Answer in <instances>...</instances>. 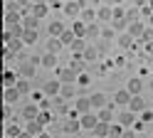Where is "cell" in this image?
Here are the masks:
<instances>
[{
	"instance_id": "51",
	"label": "cell",
	"mask_w": 153,
	"mask_h": 138,
	"mask_svg": "<svg viewBox=\"0 0 153 138\" xmlns=\"http://www.w3.org/2000/svg\"><path fill=\"white\" fill-rule=\"evenodd\" d=\"M151 5H153V3H151Z\"/></svg>"
},
{
	"instance_id": "2",
	"label": "cell",
	"mask_w": 153,
	"mask_h": 138,
	"mask_svg": "<svg viewBox=\"0 0 153 138\" xmlns=\"http://www.w3.org/2000/svg\"><path fill=\"white\" fill-rule=\"evenodd\" d=\"M79 123H82V131H94V126L99 123V114H94V111H87V114H82L79 116Z\"/></svg>"
},
{
	"instance_id": "27",
	"label": "cell",
	"mask_w": 153,
	"mask_h": 138,
	"mask_svg": "<svg viewBox=\"0 0 153 138\" xmlns=\"http://www.w3.org/2000/svg\"><path fill=\"white\" fill-rule=\"evenodd\" d=\"M84 59H87V62H97V59L101 57V49L99 47H87L84 49V54H82Z\"/></svg>"
},
{
	"instance_id": "22",
	"label": "cell",
	"mask_w": 153,
	"mask_h": 138,
	"mask_svg": "<svg viewBox=\"0 0 153 138\" xmlns=\"http://www.w3.org/2000/svg\"><path fill=\"white\" fill-rule=\"evenodd\" d=\"M126 89H128L131 94H141V91H143V79H141V76H133V79H128Z\"/></svg>"
},
{
	"instance_id": "16",
	"label": "cell",
	"mask_w": 153,
	"mask_h": 138,
	"mask_svg": "<svg viewBox=\"0 0 153 138\" xmlns=\"http://www.w3.org/2000/svg\"><path fill=\"white\" fill-rule=\"evenodd\" d=\"M30 13H32V15H37V17L42 20L47 13H50V5H47L45 0H40V3H32V5H30Z\"/></svg>"
},
{
	"instance_id": "46",
	"label": "cell",
	"mask_w": 153,
	"mask_h": 138,
	"mask_svg": "<svg viewBox=\"0 0 153 138\" xmlns=\"http://www.w3.org/2000/svg\"><path fill=\"white\" fill-rule=\"evenodd\" d=\"M148 25H151V27H153V15H151V17H148Z\"/></svg>"
},
{
	"instance_id": "8",
	"label": "cell",
	"mask_w": 153,
	"mask_h": 138,
	"mask_svg": "<svg viewBox=\"0 0 153 138\" xmlns=\"http://www.w3.org/2000/svg\"><path fill=\"white\" fill-rule=\"evenodd\" d=\"M3 136L5 138H22L25 136V128H20L17 123H5L3 126Z\"/></svg>"
},
{
	"instance_id": "18",
	"label": "cell",
	"mask_w": 153,
	"mask_h": 138,
	"mask_svg": "<svg viewBox=\"0 0 153 138\" xmlns=\"http://www.w3.org/2000/svg\"><path fill=\"white\" fill-rule=\"evenodd\" d=\"M59 96L64 99H74L76 96V89H74V82H62V91H59Z\"/></svg>"
},
{
	"instance_id": "45",
	"label": "cell",
	"mask_w": 153,
	"mask_h": 138,
	"mask_svg": "<svg viewBox=\"0 0 153 138\" xmlns=\"http://www.w3.org/2000/svg\"><path fill=\"white\" fill-rule=\"evenodd\" d=\"M146 52L153 57V39H151V42H146Z\"/></svg>"
},
{
	"instance_id": "1",
	"label": "cell",
	"mask_w": 153,
	"mask_h": 138,
	"mask_svg": "<svg viewBox=\"0 0 153 138\" xmlns=\"http://www.w3.org/2000/svg\"><path fill=\"white\" fill-rule=\"evenodd\" d=\"M116 121L121 126H126V128H133V123H136V111H131L128 106H121V111L116 114Z\"/></svg>"
},
{
	"instance_id": "39",
	"label": "cell",
	"mask_w": 153,
	"mask_h": 138,
	"mask_svg": "<svg viewBox=\"0 0 153 138\" xmlns=\"http://www.w3.org/2000/svg\"><path fill=\"white\" fill-rule=\"evenodd\" d=\"M141 118H143L146 123H153V108H143V111H141Z\"/></svg>"
},
{
	"instance_id": "36",
	"label": "cell",
	"mask_w": 153,
	"mask_h": 138,
	"mask_svg": "<svg viewBox=\"0 0 153 138\" xmlns=\"http://www.w3.org/2000/svg\"><path fill=\"white\" fill-rule=\"evenodd\" d=\"M37 121L45 123V126H50V123H52V108H40V116H37Z\"/></svg>"
},
{
	"instance_id": "31",
	"label": "cell",
	"mask_w": 153,
	"mask_h": 138,
	"mask_svg": "<svg viewBox=\"0 0 153 138\" xmlns=\"http://www.w3.org/2000/svg\"><path fill=\"white\" fill-rule=\"evenodd\" d=\"M111 25L116 32H126L128 30V17H116V20H111Z\"/></svg>"
},
{
	"instance_id": "30",
	"label": "cell",
	"mask_w": 153,
	"mask_h": 138,
	"mask_svg": "<svg viewBox=\"0 0 153 138\" xmlns=\"http://www.w3.org/2000/svg\"><path fill=\"white\" fill-rule=\"evenodd\" d=\"M37 37H40V32H37V30H30V27H25V32H22V39H25V45H35V42H37Z\"/></svg>"
},
{
	"instance_id": "14",
	"label": "cell",
	"mask_w": 153,
	"mask_h": 138,
	"mask_svg": "<svg viewBox=\"0 0 153 138\" xmlns=\"http://www.w3.org/2000/svg\"><path fill=\"white\" fill-rule=\"evenodd\" d=\"M131 96H133V94L128 91V89H119V91L114 94V104H116V106H128Z\"/></svg>"
},
{
	"instance_id": "42",
	"label": "cell",
	"mask_w": 153,
	"mask_h": 138,
	"mask_svg": "<svg viewBox=\"0 0 153 138\" xmlns=\"http://www.w3.org/2000/svg\"><path fill=\"white\" fill-rule=\"evenodd\" d=\"M114 35H116V30H109V27L101 30V39H114Z\"/></svg>"
},
{
	"instance_id": "11",
	"label": "cell",
	"mask_w": 153,
	"mask_h": 138,
	"mask_svg": "<svg viewBox=\"0 0 153 138\" xmlns=\"http://www.w3.org/2000/svg\"><path fill=\"white\" fill-rule=\"evenodd\" d=\"M99 121H106V123H111L114 118H116V106H111V104H106L104 108H99Z\"/></svg>"
},
{
	"instance_id": "24",
	"label": "cell",
	"mask_w": 153,
	"mask_h": 138,
	"mask_svg": "<svg viewBox=\"0 0 153 138\" xmlns=\"http://www.w3.org/2000/svg\"><path fill=\"white\" fill-rule=\"evenodd\" d=\"M22 25L30 27V30H37V27H40V17L32 15V13H25V15H22Z\"/></svg>"
},
{
	"instance_id": "40",
	"label": "cell",
	"mask_w": 153,
	"mask_h": 138,
	"mask_svg": "<svg viewBox=\"0 0 153 138\" xmlns=\"http://www.w3.org/2000/svg\"><path fill=\"white\" fill-rule=\"evenodd\" d=\"M76 82H79V84H82V86H87V84H89V82H91V76H89V74H87V72H79V76H76Z\"/></svg>"
},
{
	"instance_id": "9",
	"label": "cell",
	"mask_w": 153,
	"mask_h": 138,
	"mask_svg": "<svg viewBox=\"0 0 153 138\" xmlns=\"http://www.w3.org/2000/svg\"><path fill=\"white\" fill-rule=\"evenodd\" d=\"M20 96H22V91H20L17 86H5L3 101H7V104H17V101H20Z\"/></svg>"
},
{
	"instance_id": "15",
	"label": "cell",
	"mask_w": 153,
	"mask_h": 138,
	"mask_svg": "<svg viewBox=\"0 0 153 138\" xmlns=\"http://www.w3.org/2000/svg\"><path fill=\"white\" fill-rule=\"evenodd\" d=\"M89 99H91V106H94V111H99V108H104V106L109 104V101H106V94H104V91H94Z\"/></svg>"
},
{
	"instance_id": "20",
	"label": "cell",
	"mask_w": 153,
	"mask_h": 138,
	"mask_svg": "<svg viewBox=\"0 0 153 138\" xmlns=\"http://www.w3.org/2000/svg\"><path fill=\"white\" fill-rule=\"evenodd\" d=\"M17 79H20V74H17V72H13V69H5V72H3V86H15Z\"/></svg>"
},
{
	"instance_id": "5",
	"label": "cell",
	"mask_w": 153,
	"mask_h": 138,
	"mask_svg": "<svg viewBox=\"0 0 153 138\" xmlns=\"http://www.w3.org/2000/svg\"><path fill=\"white\" fill-rule=\"evenodd\" d=\"M42 91H45V96H50V99L59 96V91H62V79H50V82L42 86Z\"/></svg>"
},
{
	"instance_id": "21",
	"label": "cell",
	"mask_w": 153,
	"mask_h": 138,
	"mask_svg": "<svg viewBox=\"0 0 153 138\" xmlns=\"http://www.w3.org/2000/svg\"><path fill=\"white\" fill-rule=\"evenodd\" d=\"M40 67H45V69H57V54H54V52H47V54H42V62H40Z\"/></svg>"
},
{
	"instance_id": "3",
	"label": "cell",
	"mask_w": 153,
	"mask_h": 138,
	"mask_svg": "<svg viewBox=\"0 0 153 138\" xmlns=\"http://www.w3.org/2000/svg\"><path fill=\"white\" fill-rule=\"evenodd\" d=\"M84 10V0H67L64 3V15L67 17H79Z\"/></svg>"
},
{
	"instance_id": "33",
	"label": "cell",
	"mask_w": 153,
	"mask_h": 138,
	"mask_svg": "<svg viewBox=\"0 0 153 138\" xmlns=\"http://www.w3.org/2000/svg\"><path fill=\"white\" fill-rule=\"evenodd\" d=\"M59 39H62V42H64V47H69V45L74 42V39H76V32H74V30L69 27V30H64V32L59 35Z\"/></svg>"
},
{
	"instance_id": "35",
	"label": "cell",
	"mask_w": 153,
	"mask_h": 138,
	"mask_svg": "<svg viewBox=\"0 0 153 138\" xmlns=\"http://www.w3.org/2000/svg\"><path fill=\"white\" fill-rule=\"evenodd\" d=\"M15 86H17V89L22 91V96H25V94H32V89H30V79H27V76H20Z\"/></svg>"
},
{
	"instance_id": "28",
	"label": "cell",
	"mask_w": 153,
	"mask_h": 138,
	"mask_svg": "<svg viewBox=\"0 0 153 138\" xmlns=\"http://www.w3.org/2000/svg\"><path fill=\"white\" fill-rule=\"evenodd\" d=\"M69 49H72V54H84V49H87V42H84V37H76L74 42L69 45Z\"/></svg>"
},
{
	"instance_id": "7",
	"label": "cell",
	"mask_w": 153,
	"mask_h": 138,
	"mask_svg": "<svg viewBox=\"0 0 153 138\" xmlns=\"http://www.w3.org/2000/svg\"><path fill=\"white\" fill-rule=\"evenodd\" d=\"M54 72H57V79H62V82H76V76H79V72L74 67H62V69L57 67Z\"/></svg>"
},
{
	"instance_id": "49",
	"label": "cell",
	"mask_w": 153,
	"mask_h": 138,
	"mask_svg": "<svg viewBox=\"0 0 153 138\" xmlns=\"http://www.w3.org/2000/svg\"><path fill=\"white\" fill-rule=\"evenodd\" d=\"M5 3H10V0H5Z\"/></svg>"
},
{
	"instance_id": "25",
	"label": "cell",
	"mask_w": 153,
	"mask_h": 138,
	"mask_svg": "<svg viewBox=\"0 0 153 138\" xmlns=\"http://www.w3.org/2000/svg\"><path fill=\"white\" fill-rule=\"evenodd\" d=\"M72 30L76 32V37H87V22H84L82 17H74V22H72Z\"/></svg>"
},
{
	"instance_id": "19",
	"label": "cell",
	"mask_w": 153,
	"mask_h": 138,
	"mask_svg": "<svg viewBox=\"0 0 153 138\" xmlns=\"http://www.w3.org/2000/svg\"><path fill=\"white\" fill-rule=\"evenodd\" d=\"M97 17L101 20V22H111V20H114V7H109V5H101V7L97 10Z\"/></svg>"
},
{
	"instance_id": "4",
	"label": "cell",
	"mask_w": 153,
	"mask_h": 138,
	"mask_svg": "<svg viewBox=\"0 0 153 138\" xmlns=\"http://www.w3.org/2000/svg\"><path fill=\"white\" fill-rule=\"evenodd\" d=\"M45 123H40L37 118H32V121H27L25 123V136H30V138H37V136H42L45 133Z\"/></svg>"
},
{
	"instance_id": "13",
	"label": "cell",
	"mask_w": 153,
	"mask_h": 138,
	"mask_svg": "<svg viewBox=\"0 0 153 138\" xmlns=\"http://www.w3.org/2000/svg\"><path fill=\"white\" fill-rule=\"evenodd\" d=\"M74 108H76L79 114L94 111V106H91V99H89V96H76V101H74Z\"/></svg>"
},
{
	"instance_id": "32",
	"label": "cell",
	"mask_w": 153,
	"mask_h": 138,
	"mask_svg": "<svg viewBox=\"0 0 153 138\" xmlns=\"http://www.w3.org/2000/svg\"><path fill=\"white\" fill-rule=\"evenodd\" d=\"M59 49H64V42H62L59 37H52L50 42H47V52H54V54H57Z\"/></svg>"
},
{
	"instance_id": "44",
	"label": "cell",
	"mask_w": 153,
	"mask_h": 138,
	"mask_svg": "<svg viewBox=\"0 0 153 138\" xmlns=\"http://www.w3.org/2000/svg\"><path fill=\"white\" fill-rule=\"evenodd\" d=\"M126 17H128V22H133V20H138V13H136V10H128Z\"/></svg>"
},
{
	"instance_id": "29",
	"label": "cell",
	"mask_w": 153,
	"mask_h": 138,
	"mask_svg": "<svg viewBox=\"0 0 153 138\" xmlns=\"http://www.w3.org/2000/svg\"><path fill=\"white\" fill-rule=\"evenodd\" d=\"M64 30H67V27H64V25L59 22V20H54V22H50V27H47V32H50V37H59V35L64 32Z\"/></svg>"
},
{
	"instance_id": "12",
	"label": "cell",
	"mask_w": 153,
	"mask_h": 138,
	"mask_svg": "<svg viewBox=\"0 0 153 138\" xmlns=\"http://www.w3.org/2000/svg\"><path fill=\"white\" fill-rule=\"evenodd\" d=\"M116 42H119V47H121V49H133V45H136V37H133L128 30H126V32H121V35H119Z\"/></svg>"
},
{
	"instance_id": "48",
	"label": "cell",
	"mask_w": 153,
	"mask_h": 138,
	"mask_svg": "<svg viewBox=\"0 0 153 138\" xmlns=\"http://www.w3.org/2000/svg\"><path fill=\"white\" fill-rule=\"evenodd\" d=\"M35 3H40V0H35Z\"/></svg>"
},
{
	"instance_id": "10",
	"label": "cell",
	"mask_w": 153,
	"mask_h": 138,
	"mask_svg": "<svg viewBox=\"0 0 153 138\" xmlns=\"http://www.w3.org/2000/svg\"><path fill=\"white\" fill-rule=\"evenodd\" d=\"M20 114H22V118H25V121H32V118H37V116H40V104H37V101H35V104H25Z\"/></svg>"
},
{
	"instance_id": "47",
	"label": "cell",
	"mask_w": 153,
	"mask_h": 138,
	"mask_svg": "<svg viewBox=\"0 0 153 138\" xmlns=\"http://www.w3.org/2000/svg\"><path fill=\"white\" fill-rule=\"evenodd\" d=\"M151 89H153V82H151Z\"/></svg>"
},
{
	"instance_id": "6",
	"label": "cell",
	"mask_w": 153,
	"mask_h": 138,
	"mask_svg": "<svg viewBox=\"0 0 153 138\" xmlns=\"http://www.w3.org/2000/svg\"><path fill=\"white\" fill-rule=\"evenodd\" d=\"M17 74L20 76H27V79H32L37 74V64L32 62V59H27V62H20L17 64Z\"/></svg>"
},
{
	"instance_id": "23",
	"label": "cell",
	"mask_w": 153,
	"mask_h": 138,
	"mask_svg": "<svg viewBox=\"0 0 153 138\" xmlns=\"http://www.w3.org/2000/svg\"><path fill=\"white\" fill-rule=\"evenodd\" d=\"M143 30H146V25L141 22V20H133V22H128V32L136 37V39H141V35H143Z\"/></svg>"
},
{
	"instance_id": "38",
	"label": "cell",
	"mask_w": 153,
	"mask_h": 138,
	"mask_svg": "<svg viewBox=\"0 0 153 138\" xmlns=\"http://www.w3.org/2000/svg\"><path fill=\"white\" fill-rule=\"evenodd\" d=\"M87 37H89V39L101 37V30H99V25H97V22H89V25H87Z\"/></svg>"
},
{
	"instance_id": "17",
	"label": "cell",
	"mask_w": 153,
	"mask_h": 138,
	"mask_svg": "<svg viewBox=\"0 0 153 138\" xmlns=\"http://www.w3.org/2000/svg\"><path fill=\"white\" fill-rule=\"evenodd\" d=\"M128 108H131V111H136V114H141L143 108H146V101H143V96H141V94H133V96H131V101H128Z\"/></svg>"
},
{
	"instance_id": "34",
	"label": "cell",
	"mask_w": 153,
	"mask_h": 138,
	"mask_svg": "<svg viewBox=\"0 0 153 138\" xmlns=\"http://www.w3.org/2000/svg\"><path fill=\"white\" fill-rule=\"evenodd\" d=\"M79 17H82V20H84L87 25H89V22H94V20H99V17H97V10H91V7H84Z\"/></svg>"
},
{
	"instance_id": "43",
	"label": "cell",
	"mask_w": 153,
	"mask_h": 138,
	"mask_svg": "<svg viewBox=\"0 0 153 138\" xmlns=\"http://www.w3.org/2000/svg\"><path fill=\"white\" fill-rule=\"evenodd\" d=\"M42 99H45V91H32V101H37V104H40Z\"/></svg>"
},
{
	"instance_id": "50",
	"label": "cell",
	"mask_w": 153,
	"mask_h": 138,
	"mask_svg": "<svg viewBox=\"0 0 153 138\" xmlns=\"http://www.w3.org/2000/svg\"><path fill=\"white\" fill-rule=\"evenodd\" d=\"M151 104H153V101H151Z\"/></svg>"
},
{
	"instance_id": "26",
	"label": "cell",
	"mask_w": 153,
	"mask_h": 138,
	"mask_svg": "<svg viewBox=\"0 0 153 138\" xmlns=\"http://www.w3.org/2000/svg\"><path fill=\"white\" fill-rule=\"evenodd\" d=\"M109 126H111V123H106V121H99L97 126H94L91 136H97V138H104V136H109Z\"/></svg>"
},
{
	"instance_id": "37",
	"label": "cell",
	"mask_w": 153,
	"mask_h": 138,
	"mask_svg": "<svg viewBox=\"0 0 153 138\" xmlns=\"http://www.w3.org/2000/svg\"><path fill=\"white\" fill-rule=\"evenodd\" d=\"M123 133H126V126H121L119 121H116V123L111 121V126H109V136H123Z\"/></svg>"
},
{
	"instance_id": "41",
	"label": "cell",
	"mask_w": 153,
	"mask_h": 138,
	"mask_svg": "<svg viewBox=\"0 0 153 138\" xmlns=\"http://www.w3.org/2000/svg\"><path fill=\"white\" fill-rule=\"evenodd\" d=\"M151 39H153V27H151V30L146 27V30H143V35H141V42L146 45V42H151Z\"/></svg>"
}]
</instances>
